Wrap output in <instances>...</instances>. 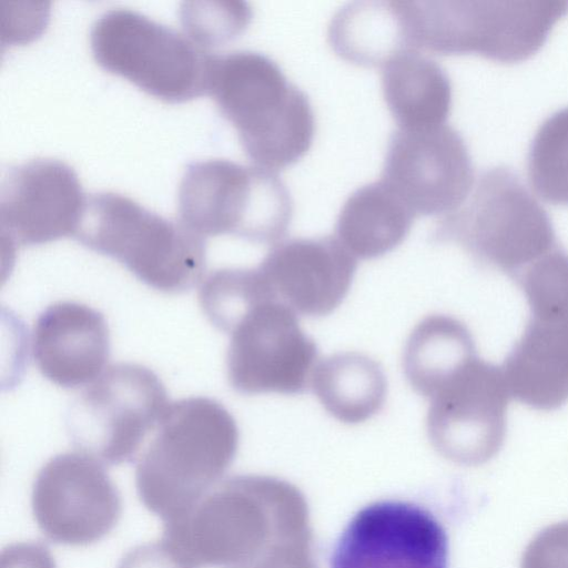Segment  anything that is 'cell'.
<instances>
[{
  "instance_id": "obj_1",
  "label": "cell",
  "mask_w": 568,
  "mask_h": 568,
  "mask_svg": "<svg viewBox=\"0 0 568 568\" xmlns=\"http://www.w3.org/2000/svg\"><path fill=\"white\" fill-rule=\"evenodd\" d=\"M206 92L254 165L276 172L310 150L315 134L310 100L268 57L247 50L212 54Z\"/></svg>"
},
{
  "instance_id": "obj_2",
  "label": "cell",
  "mask_w": 568,
  "mask_h": 568,
  "mask_svg": "<svg viewBox=\"0 0 568 568\" xmlns=\"http://www.w3.org/2000/svg\"><path fill=\"white\" fill-rule=\"evenodd\" d=\"M139 457L138 495L164 523L190 509L231 463L239 442L230 412L207 397L170 403Z\"/></svg>"
},
{
  "instance_id": "obj_3",
  "label": "cell",
  "mask_w": 568,
  "mask_h": 568,
  "mask_svg": "<svg viewBox=\"0 0 568 568\" xmlns=\"http://www.w3.org/2000/svg\"><path fill=\"white\" fill-rule=\"evenodd\" d=\"M73 236L162 292H184L204 277V239L118 193L87 196Z\"/></svg>"
},
{
  "instance_id": "obj_4",
  "label": "cell",
  "mask_w": 568,
  "mask_h": 568,
  "mask_svg": "<svg viewBox=\"0 0 568 568\" xmlns=\"http://www.w3.org/2000/svg\"><path fill=\"white\" fill-rule=\"evenodd\" d=\"M439 222V240L516 277L557 246L547 211L506 166L485 171L464 203Z\"/></svg>"
},
{
  "instance_id": "obj_5",
  "label": "cell",
  "mask_w": 568,
  "mask_h": 568,
  "mask_svg": "<svg viewBox=\"0 0 568 568\" xmlns=\"http://www.w3.org/2000/svg\"><path fill=\"white\" fill-rule=\"evenodd\" d=\"M416 51L517 62L537 52L568 1H404Z\"/></svg>"
},
{
  "instance_id": "obj_6",
  "label": "cell",
  "mask_w": 568,
  "mask_h": 568,
  "mask_svg": "<svg viewBox=\"0 0 568 568\" xmlns=\"http://www.w3.org/2000/svg\"><path fill=\"white\" fill-rule=\"evenodd\" d=\"M178 210L179 221L204 240L232 234L275 245L288 229L293 202L276 172L214 159L187 166Z\"/></svg>"
},
{
  "instance_id": "obj_7",
  "label": "cell",
  "mask_w": 568,
  "mask_h": 568,
  "mask_svg": "<svg viewBox=\"0 0 568 568\" xmlns=\"http://www.w3.org/2000/svg\"><path fill=\"white\" fill-rule=\"evenodd\" d=\"M95 61L170 102L206 92L211 55L202 44L136 11L116 8L92 24Z\"/></svg>"
},
{
  "instance_id": "obj_8",
  "label": "cell",
  "mask_w": 568,
  "mask_h": 568,
  "mask_svg": "<svg viewBox=\"0 0 568 568\" xmlns=\"http://www.w3.org/2000/svg\"><path fill=\"white\" fill-rule=\"evenodd\" d=\"M156 374L135 363L109 366L74 400L68 430L78 450L115 465L133 458L168 406Z\"/></svg>"
},
{
  "instance_id": "obj_9",
  "label": "cell",
  "mask_w": 568,
  "mask_h": 568,
  "mask_svg": "<svg viewBox=\"0 0 568 568\" xmlns=\"http://www.w3.org/2000/svg\"><path fill=\"white\" fill-rule=\"evenodd\" d=\"M31 509L41 532L65 546H88L116 526L121 496L103 463L83 452L59 454L37 474Z\"/></svg>"
},
{
  "instance_id": "obj_10",
  "label": "cell",
  "mask_w": 568,
  "mask_h": 568,
  "mask_svg": "<svg viewBox=\"0 0 568 568\" xmlns=\"http://www.w3.org/2000/svg\"><path fill=\"white\" fill-rule=\"evenodd\" d=\"M230 334L226 368L235 390H305L315 368L317 348L292 308L276 300L263 302L248 311Z\"/></svg>"
},
{
  "instance_id": "obj_11",
  "label": "cell",
  "mask_w": 568,
  "mask_h": 568,
  "mask_svg": "<svg viewBox=\"0 0 568 568\" xmlns=\"http://www.w3.org/2000/svg\"><path fill=\"white\" fill-rule=\"evenodd\" d=\"M379 180L415 216H445L469 195L474 168L465 141L454 128H397Z\"/></svg>"
},
{
  "instance_id": "obj_12",
  "label": "cell",
  "mask_w": 568,
  "mask_h": 568,
  "mask_svg": "<svg viewBox=\"0 0 568 568\" xmlns=\"http://www.w3.org/2000/svg\"><path fill=\"white\" fill-rule=\"evenodd\" d=\"M331 568H448V537L425 507L381 500L362 508L337 539Z\"/></svg>"
},
{
  "instance_id": "obj_13",
  "label": "cell",
  "mask_w": 568,
  "mask_h": 568,
  "mask_svg": "<svg viewBox=\"0 0 568 568\" xmlns=\"http://www.w3.org/2000/svg\"><path fill=\"white\" fill-rule=\"evenodd\" d=\"M509 398L501 367L476 357L430 398L432 442L460 463L489 460L505 440Z\"/></svg>"
},
{
  "instance_id": "obj_14",
  "label": "cell",
  "mask_w": 568,
  "mask_h": 568,
  "mask_svg": "<svg viewBox=\"0 0 568 568\" xmlns=\"http://www.w3.org/2000/svg\"><path fill=\"white\" fill-rule=\"evenodd\" d=\"M85 199L64 162L33 159L12 168L0 192L2 242L16 247L73 236Z\"/></svg>"
},
{
  "instance_id": "obj_15",
  "label": "cell",
  "mask_w": 568,
  "mask_h": 568,
  "mask_svg": "<svg viewBox=\"0 0 568 568\" xmlns=\"http://www.w3.org/2000/svg\"><path fill=\"white\" fill-rule=\"evenodd\" d=\"M273 296L295 313L324 316L351 287L356 258L335 236L278 242L257 266Z\"/></svg>"
},
{
  "instance_id": "obj_16",
  "label": "cell",
  "mask_w": 568,
  "mask_h": 568,
  "mask_svg": "<svg viewBox=\"0 0 568 568\" xmlns=\"http://www.w3.org/2000/svg\"><path fill=\"white\" fill-rule=\"evenodd\" d=\"M110 353L109 328L103 315L75 302H57L37 318L32 355L41 374L62 387L95 381Z\"/></svg>"
},
{
  "instance_id": "obj_17",
  "label": "cell",
  "mask_w": 568,
  "mask_h": 568,
  "mask_svg": "<svg viewBox=\"0 0 568 568\" xmlns=\"http://www.w3.org/2000/svg\"><path fill=\"white\" fill-rule=\"evenodd\" d=\"M510 397L538 410L568 400V315L530 316L501 367Z\"/></svg>"
},
{
  "instance_id": "obj_18",
  "label": "cell",
  "mask_w": 568,
  "mask_h": 568,
  "mask_svg": "<svg viewBox=\"0 0 568 568\" xmlns=\"http://www.w3.org/2000/svg\"><path fill=\"white\" fill-rule=\"evenodd\" d=\"M333 51L365 68H383L396 55L416 51L403 1H357L341 8L327 31Z\"/></svg>"
},
{
  "instance_id": "obj_19",
  "label": "cell",
  "mask_w": 568,
  "mask_h": 568,
  "mask_svg": "<svg viewBox=\"0 0 568 568\" xmlns=\"http://www.w3.org/2000/svg\"><path fill=\"white\" fill-rule=\"evenodd\" d=\"M382 91L397 128L438 126L450 111L448 75L419 51L403 52L382 68Z\"/></svg>"
},
{
  "instance_id": "obj_20",
  "label": "cell",
  "mask_w": 568,
  "mask_h": 568,
  "mask_svg": "<svg viewBox=\"0 0 568 568\" xmlns=\"http://www.w3.org/2000/svg\"><path fill=\"white\" fill-rule=\"evenodd\" d=\"M415 214L381 180L353 192L343 204L335 237L356 258L382 256L407 236Z\"/></svg>"
},
{
  "instance_id": "obj_21",
  "label": "cell",
  "mask_w": 568,
  "mask_h": 568,
  "mask_svg": "<svg viewBox=\"0 0 568 568\" xmlns=\"http://www.w3.org/2000/svg\"><path fill=\"white\" fill-rule=\"evenodd\" d=\"M475 358V343L465 324L452 316L430 315L410 333L403 367L414 390L430 399Z\"/></svg>"
},
{
  "instance_id": "obj_22",
  "label": "cell",
  "mask_w": 568,
  "mask_h": 568,
  "mask_svg": "<svg viewBox=\"0 0 568 568\" xmlns=\"http://www.w3.org/2000/svg\"><path fill=\"white\" fill-rule=\"evenodd\" d=\"M311 385L323 407L346 424L362 423L375 415L387 389L379 364L355 352L337 353L317 363Z\"/></svg>"
},
{
  "instance_id": "obj_23",
  "label": "cell",
  "mask_w": 568,
  "mask_h": 568,
  "mask_svg": "<svg viewBox=\"0 0 568 568\" xmlns=\"http://www.w3.org/2000/svg\"><path fill=\"white\" fill-rule=\"evenodd\" d=\"M275 300L257 267H224L212 271L200 282L199 301L217 328L231 333L256 305Z\"/></svg>"
},
{
  "instance_id": "obj_24",
  "label": "cell",
  "mask_w": 568,
  "mask_h": 568,
  "mask_svg": "<svg viewBox=\"0 0 568 568\" xmlns=\"http://www.w3.org/2000/svg\"><path fill=\"white\" fill-rule=\"evenodd\" d=\"M528 179L540 197L568 205V108L538 128L527 159Z\"/></svg>"
},
{
  "instance_id": "obj_25",
  "label": "cell",
  "mask_w": 568,
  "mask_h": 568,
  "mask_svg": "<svg viewBox=\"0 0 568 568\" xmlns=\"http://www.w3.org/2000/svg\"><path fill=\"white\" fill-rule=\"evenodd\" d=\"M534 317L568 315V254L556 246L518 276Z\"/></svg>"
},
{
  "instance_id": "obj_26",
  "label": "cell",
  "mask_w": 568,
  "mask_h": 568,
  "mask_svg": "<svg viewBox=\"0 0 568 568\" xmlns=\"http://www.w3.org/2000/svg\"><path fill=\"white\" fill-rule=\"evenodd\" d=\"M520 568H568V520L538 532L526 547Z\"/></svg>"
},
{
  "instance_id": "obj_27",
  "label": "cell",
  "mask_w": 568,
  "mask_h": 568,
  "mask_svg": "<svg viewBox=\"0 0 568 568\" xmlns=\"http://www.w3.org/2000/svg\"><path fill=\"white\" fill-rule=\"evenodd\" d=\"M118 568H193L163 539L130 550Z\"/></svg>"
},
{
  "instance_id": "obj_28",
  "label": "cell",
  "mask_w": 568,
  "mask_h": 568,
  "mask_svg": "<svg viewBox=\"0 0 568 568\" xmlns=\"http://www.w3.org/2000/svg\"><path fill=\"white\" fill-rule=\"evenodd\" d=\"M0 568H57L50 550L37 541H19L1 551Z\"/></svg>"
}]
</instances>
